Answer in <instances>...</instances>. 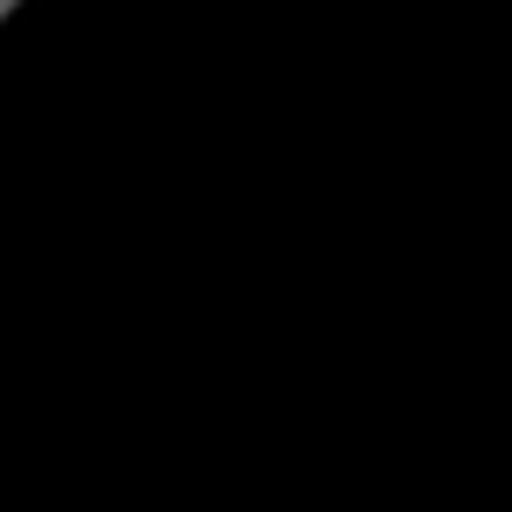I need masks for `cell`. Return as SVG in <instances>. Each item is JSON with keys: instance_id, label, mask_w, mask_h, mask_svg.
Listing matches in <instances>:
<instances>
[{"instance_id": "6da1fadb", "label": "cell", "mask_w": 512, "mask_h": 512, "mask_svg": "<svg viewBox=\"0 0 512 512\" xmlns=\"http://www.w3.org/2000/svg\"><path fill=\"white\" fill-rule=\"evenodd\" d=\"M15 8H22V0H0V15H15Z\"/></svg>"}]
</instances>
